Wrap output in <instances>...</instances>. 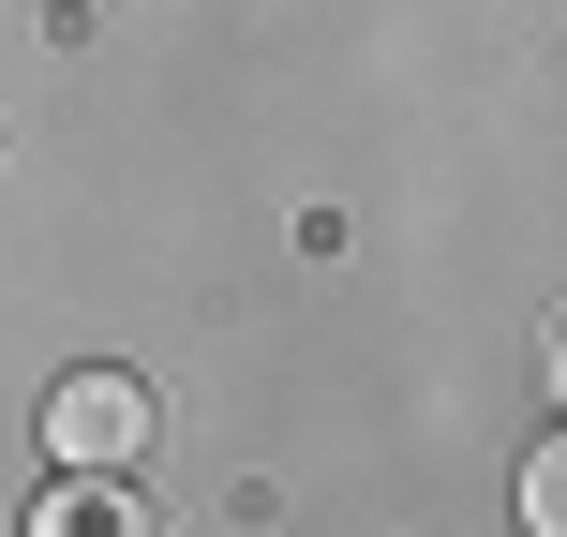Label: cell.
<instances>
[{"label": "cell", "instance_id": "7a4b0ae2", "mask_svg": "<svg viewBox=\"0 0 567 537\" xmlns=\"http://www.w3.org/2000/svg\"><path fill=\"white\" fill-rule=\"evenodd\" d=\"M30 537H165V508L135 493V463H60V493L30 508Z\"/></svg>", "mask_w": 567, "mask_h": 537}, {"label": "cell", "instance_id": "6da1fadb", "mask_svg": "<svg viewBox=\"0 0 567 537\" xmlns=\"http://www.w3.org/2000/svg\"><path fill=\"white\" fill-rule=\"evenodd\" d=\"M45 448L60 463H135L150 448V389L135 373H60L45 389Z\"/></svg>", "mask_w": 567, "mask_h": 537}]
</instances>
